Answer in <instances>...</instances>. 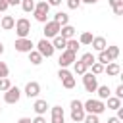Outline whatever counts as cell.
I'll return each mask as SVG.
<instances>
[{
    "label": "cell",
    "instance_id": "cell-1",
    "mask_svg": "<svg viewBox=\"0 0 123 123\" xmlns=\"http://www.w3.org/2000/svg\"><path fill=\"white\" fill-rule=\"evenodd\" d=\"M83 110L85 113H94V115H100L106 111V104L98 98H88L86 102H83Z\"/></svg>",
    "mask_w": 123,
    "mask_h": 123
},
{
    "label": "cell",
    "instance_id": "cell-2",
    "mask_svg": "<svg viewBox=\"0 0 123 123\" xmlns=\"http://www.w3.org/2000/svg\"><path fill=\"white\" fill-rule=\"evenodd\" d=\"M48 12H50V6L46 0H40L38 4H35V10H33V15L38 23H46L48 21Z\"/></svg>",
    "mask_w": 123,
    "mask_h": 123
},
{
    "label": "cell",
    "instance_id": "cell-3",
    "mask_svg": "<svg viewBox=\"0 0 123 123\" xmlns=\"http://www.w3.org/2000/svg\"><path fill=\"white\" fill-rule=\"evenodd\" d=\"M15 35L17 38H29V33H31V21L27 17H19L15 21Z\"/></svg>",
    "mask_w": 123,
    "mask_h": 123
},
{
    "label": "cell",
    "instance_id": "cell-4",
    "mask_svg": "<svg viewBox=\"0 0 123 123\" xmlns=\"http://www.w3.org/2000/svg\"><path fill=\"white\" fill-rule=\"evenodd\" d=\"M58 79L62 81V86L67 88V90H71V88L75 86V77L71 75V71H69L67 67H60V71H58Z\"/></svg>",
    "mask_w": 123,
    "mask_h": 123
},
{
    "label": "cell",
    "instance_id": "cell-5",
    "mask_svg": "<svg viewBox=\"0 0 123 123\" xmlns=\"http://www.w3.org/2000/svg\"><path fill=\"white\" fill-rule=\"evenodd\" d=\"M85 110H83V102L81 100H71V121L73 123H83L85 119Z\"/></svg>",
    "mask_w": 123,
    "mask_h": 123
},
{
    "label": "cell",
    "instance_id": "cell-6",
    "mask_svg": "<svg viewBox=\"0 0 123 123\" xmlns=\"http://www.w3.org/2000/svg\"><path fill=\"white\" fill-rule=\"evenodd\" d=\"M35 50H37L42 58H52V56H54V52H56V50H54V46H52V42H50L48 38H40V40L37 42V48H35Z\"/></svg>",
    "mask_w": 123,
    "mask_h": 123
},
{
    "label": "cell",
    "instance_id": "cell-7",
    "mask_svg": "<svg viewBox=\"0 0 123 123\" xmlns=\"http://www.w3.org/2000/svg\"><path fill=\"white\" fill-rule=\"evenodd\" d=\"M83 86H85L86 92H96V88H98V77L92 75L90 71H86L83 75Z\"/></svg>",
    "mask_w": 123,
    "mask_h": 123
},
{
    "label": "cell",
    "instance_id": "cell-8",
    "mask_svg": "<svg viewBox=\"0 0 123 123\" xmlns=\"http://www.w3.org/2000/svg\"><path fill=\"white\" fill-rule=\"evenodd\" d=\"M13 48H15L17 52H21V54H29L31 50H35V44H33L31 38H15Z\"/></svg>",
    "mask_w": 123,
    "mask_h": 123
},
{
    "label": "cell",
    "instance_id": "cell-9",
    "mask_svg": "<svg viewBox=\"0 0 123 123\" xmlns=\"http://www.w3.org/2000/svg\"><path fill=\"white\" fill-rule=\"evenodd\" d=\"M75 60H77V54H75V52L62 50V54H60V58H58V65H60V67H69Z\"/></svg>",
    "mask_w": 123,
    "mask_h": 123
},
{
    "label": "cell",
    "instance_id": "cell-10",
    "mask_svg": "<svg viewBox=\"0 0 123 123\" xmlns=\"http://www.w3.org/2000/svg\"><path fill=\"white\" fill-rule=\"evenodd\" d=\"M19 98H21V90H19L17 86H13V85L4 92V102H6V104H17Z\"/></svg>",
    "mask_w": 123,
    "mask_h": 123
},
{
    "label": "cell",
    "instance_id": "cell-11",
    "mask_svg": "<svg viewBox=\"0 0 123 123\" xmlns=\"http://www.w3.org/2000/svg\"><path fill=\"white\" fill-rule=\"evenodd\" d=\"M60 29H62V27H60L56 21H52V19L46 21V23H44V38H54V37H58V35H60Z\"/></svg>",
    "mask_w": 123,
    "mask_h": 123
},
{
    "label": "cell",
    "instance_id": "cell-12",
    "mask_svg": "<svg viewBox=\"0 0 123 123\" xmlns=\"http://www.w3.org/2000/svg\"><path fill=\"white\" fill-rule=\"evenodd\" d=\"M23 94H25L27 98H37V96L40 94V85H38L37 81H29V83L25 85V90H23Z\"/></svg>",
    "mask_w": 123,
    "mask_h": 123
},
{
    "label": "cell",
    "instance_id": "cell-13",
    "mask_svg": "<svg viewBox=\"0 0 123 123\" xmlns=\"http://www.w3.org/2000/svg\"><path fill=\"white\" fill-rule=\"evenodd\" d=\"M63 119H65L63 108L62 106H52V110H50V123H63Z\"/></svg>",
    "mask_w": 123,
    "mask_h": 123
},
{
    "label": "cell",
    "instance_id": "cell-14",
    "mask_svg": "<svg viewBox=\"0 0 123 123\" xmlns=\"http://www.w3.org/2000/svg\"><path fill=\"white\" fill-rule=\"evenodd\" d=\"M48 108H50V106H48V102H46V100H42V98H37V100H35V104H33V110H35V113H37V115H44V113L48 111Z\"/></svg>",
    "mask_w": 123,
    "mask_h": 123
},
{
    "label": "cell",
    "instance_id": "cell-15",
    "mask_svg": "<svg viewBox=\"0 0 123 123\" xmlns=\"http://www.w3.org/2000/svg\"><path fill=\"white\" fill-rule=\"evenodd\" d=\"M104 73H108V77H117L121 73V65L117 62H110L108 65H104Z\"/></svg>",
    "mask_w": 123,
    "mask_h": 123
},
{
    "label": "cell",
    "instance_id": "cell-16",
    "mask_svg": "<svg viewBox=\"0 0 123 123\" xmlns=\"http://www.w3.org/2000/svg\"><path fill=\"white\" fill-rule=\"evenodd\" d=\"M0 27H2L4 31H12V29L15 27V19H13L12 15H2V19H0Z\"/></svg>",
    "mask_w": 123,
    "mask_h": 123
},
{
    "label": "cell",
    "instance_id": "cell-17",
    "mask_svg": "<svg viewBox=\"0 0 123 123\" xmlns=\"http://www.w3.org/2000/svg\"><path fill=\"white\" fill-rule=\"evenodd\" d=\"M60 37L65 38V40L75 38V27H73V25H63V27L60 29Z\"/></svg>",
    "mask_w": 123,
    "mask_h": 123
},
{
    "label": "cell",
    "instance_id": "cell-18",
    "mask_svg": "<svg viewBox=\"0 0 123 123\" xmlns=\"http://www.w3.org/2000/svg\"><path fill=\"white\" fill-rule=\"evenodd\" d=\"M90 46H92L96 52H102V50H106L108 42H106V38H104V37H94V38H92V42H90Z\"/></svg>",
    "mask_w": 123,
    "mask_h": 123
},
{
    "label": "cell",
    "instance_id": "cell-19",
    "mask_svg": "<svg viewBox=\"0 0 123 123\" xmlns=\"http://www.w3.org/2000/svg\"><path fill=\"white\" fill-rule=\"evenodd\" d=\"M96 94H98V100H106V98H110L111 96V90H110V86L108 85H98V88H96Z\"/></svg>",
    "mask_w": 123,
    "mask_h": 123
},
{
    "label": "cell",
    "instance_id": "cell-20",
    "mask_svg": "<svg viewBox=\"0 0 123 123\" xmlns=\"http://www.w3.org/2000/svg\"><path fill=\"white\" fill-rule=\"evenodd\" d=\"M52 21H56L60 27H63V25H69V15L65 12H58V13H54V19Z\"/></svg>",
    "mask_w": 123,
    "mask_h": 123
},
{
    "label": "cell",
    "instance_id": "cell-21",
    "mask_svg": "<svg viewBox=\"0 0 123 123\" xmlns=\"http://www.w3.org/2000/svg\"><path fill=\"white\" fill-rule=\"evenodd\" d=\"M50 42H52L54 50H60V52H62V50H65V42H67V40H65V38H62V37L58 35V37H54Z\"/></svg>",
    "mask_w": 123,
    "mask_h": 123
},
{
    "label": "cell",
    "instance_id": "cell-22",
    "mask_svg": "<svg viewBox=\"0 0 123 123\" xmlns=\"http://www.w3.org/2000/svg\"><path fill=\"white\" fill-rule=\"evenodd\" d=\"M92 33H88V31H85V33H81V37H79V44L81 46H90V42H92Z\"/></svg>",
    "mask_w": 123,
    "mask_h": 123
},
{
    "label": "cell",
    "instance_id": "cell-23",
    "mask_svg": "<svg viewBox=\"0 0 123 123\" xmlns=\"http://www.w3.org/2000/svg\"><path fill=\"white\" fill-rule=\"evenodd\" d=\"M79 60H81V62H83V63H85L86 67H90V65H92V63L96 62V56H94L92 52H85V54H83V56H81Z\"/></svg>",
    "mask_w": 123,
    "mask_h": 123
},
{
    "label": "cell",
    "instance_id": "cell-24",
    "mask_svg": "<svg viewBox=\"0 0 123 123\" xmlns=\"http://www.w3.org/2000/svg\"><path fill=\"white\" fill-rule=\"evenodd\" d=\"M73 71H75L77 75H85V73L88 71V67H86L81 60H75V62H73Z\"/></svg>",
    "mask_w": 123,
    "mask_h": 123
},
{
    "label": "cell",
    "instance_id": "cell-25",
    "mask_svg": "<svg viewBox=\"0 0 123 123\" xmlns=\"http://www.w3.org/2000/svg\"><path fill=\"white\" fill-rule=\"evenodd\" d=\"M42 60H44V58H42L37 50H31V52H29V62H31L33 65H40V63H42Z\"/></svg>",
    "mask_w": 123,
    "mask_h": 123
},
{
    "label": "cell",
    "instance_id": "cell-26",
    "mask_svg": "<svg viewBox=\"0 0 123 123\" xmlns=\"http://www.w3.org/2000/svg\"><path fill=\"white\" fill-rule=\"evenodd\" d=\"M79 48H81V44H79L77 38H69V40L65 42V50H69V52H75V54H77Z\"/></svg>",
    "mask_w": 123,
    "mask_h": 123
},
{
    "label": "cell",
    "instance_id": "cell-27",
    "mask_svg": "<svg viewBox=\"0 0 123 123\" xmlns=\"http://www.w3.org/2000/svg\"><path fill=\"white\" fill-rule=\"evenodd\" d=\"M106 54L110 56L111 62H115L117 56H119V46H106Z\"/></svg>",
    "mask_w": 123,
    "mask_h": 123
},
{
    "label": "cell",
    "instance_id": "cell-28",
    "mask_svg": "<svg viewBox=\"0 0 123 123\" xmlns=\"http://www.w3.org/2000/svg\"><path fill=\"white\" fill-rule=\"evenodd\" d=\"M108 100V110H117V108H121V100L119 98H115V96H110V98H106Z\"/></svg>",
    "mask_w": 123,
    "mask_h": 123
},
{
    "label": "cell",
    "instance_id": "cell-29",
    "mask_svg": "<svg viewBox=\"0 0 123 123\" xmlns=\"http://www.w3.org/2000/svg\"><path fill=\"white\" fill-rule=\"evenodd\" d=\"M21 10L25 13H33L35 10V0H21Z\"/></svg>",
    "mask_w": 123,
    "mask_h": 123
},
{
    "label": "cell",
    "instance_id": "cell-30",
    "mask_svg": "<svg viewBox=\"0 0 123 123\" xmlns=\"http://www.w3.org/2000/svg\"><path fill=\"white\" fill-rule=\"evenodd\" d=\"M96 62H98V63H102V65H108L111 60H110V56L106 54V50H102V52H98V58H96Z\"/></svg>",
    "mask_w": 123,
    "mask_h": 123
},
{
    "label": "cell",
    "instance_id": "cell-31",
    "mask_svg": "<svg viewBox=\"0 0 123 123\" xmlns=\"http://www.w3.org/2000/svg\"><path fill=\"white\" fill-rule=\"evenodd\" d=\"M90 73L98 77L100 73H104V65H102V63H98V62H94V63L90 65Z\"/></svg>",
    "mask_w": 123,
    "mask_h": 123
},
{
    "label": "cell",
    "instance_id": "cell-32",
    "mask_svg": "<svg viewBox=\"0 0 123 123\" xmlns=\"http://www.w3.org/2000/svg\"><path fill=\"white\" fill-rule=\"evenodd\" d=\"M12 86V81L8 79V77H4V79H0V92H6L8 88Z\"/></svg>",
    "mask_w": 123,
    "mask_h": 123
},
{
    "label": "cell",
    "instance_id": "cell-33",
    "mask_svg": "<svg viewBox=\"0 0 123 123\" xmlns=\"http://www.w3.org/2000/svg\"><path fill=\"white\" fill-rule=\"evenodd\" d=\"M83 123H100V117L94 115V113H86L85 119H83Z\"/></svg>",
    "mask_w": 123,
    "mask_h": 123
},
{
    "label": "cell",
    "instance_id": "cell-34",
    "mask_svg": "<svg viewBox=\"0 0 123 123\" xmlns=\"http://www.w3.org/2000/svg\"><path fill=\"white\" fill-rule=\"evenodd\" d=\"M10 75V67L4 63V62H0V79H4V77H8Z\"/></svg>",
    "mask_w": 123,
    "mask_h": 123
},
{
    "label": "cell",
    "instance_id": "cell-35",
    "mask_svg": "<svg viewBox=\"0 0 123 123\" xmlns=\"http://www.w3.org/2000/svg\"><path fill=\"white\" fill-rule=\"evenodd\" d=\"M81 6V0H67V8L69 10H77Z\"/></svg>",
    "mask_w": 123,
    "mask_h": 123
},
{
    "label": "cell",
    "instance_id": "cell-36",
    "mask_svg": "<svg viewBox=\"0 0 123 123\" xmlns=\"http://www.w3.org/2000/svg\"><path fill=\"white\" fill-rule=\"evenodd\" d=\"M115 98L123 100V85H117V88H115Z\"/></svg>",
    "mask_w": 123,
    "mask_h": 123
},
{
    "label": "cell",
    "instance_id": "cell-37",
    "mask_svg": "<svg viewBox=\"0 0 123 123\" xmlns=\"http://www.w3.org/2000/svg\"><path fill=\"white\" fill-rule=\"evenodd\" d=\"M111 10H113V13H115V15H123V4H119V6L111 8Z\"/></svg>",
    "mask_w": 123,
    "mask_h": 123
},
{
    "label": "cell",
    "instance_id": "cell-38",
    "mask_svg": "<svg viewBox=\"0 0 123 123\" xmlns=\"http://www.w3.org/2000/svg\"><path fill=\"white\" fill-rule=\"evenodd\" d=\"M8 8H10V6H8V0H0V13H4Z\"/></svg>",
    "mask_w": 123,
    "mask_h": 123
},
{
    "label": "cell",
    "instance_id": "cell-39",
    "mask_svg": "<svg viewBox=\"0 0 123 123\" xmlns=\"http://www.w3.org/2000/svg\"><path fill=\"white\" fill-rule=\"evenodd\" d=\"M31 123H46V119H44V115H37L35 119H31Z\"/></svg>",
    "mask_w": 123,
    "mask_h": 123
},
{
    "label": "cell",
    "instance_id": "cell-40",
    "mask_svg": "<svg viewBox=\"0 0 123 123\" xmlns=\"http://www.w3.org/2000/svg\"><path fill=\"white\" fill-rule=\"evenodd\" d=\"M108 4H110L111 8H115V6H119V4H123V0H108Z\"/></svg>",
    "mask_w": 123,
    "mask_h": 123
},
{
    "label": "cell",
    "instance_id": "cell-41",
    "mask_svg": "<svg viewBox=\"0 0 123 123\" xmlns=\"http://www.w3.org/2000/svg\"><path fill=\"white\" fill-rule=\"evenodd\" d=\"M48 2V6H60L62 4V0H46Z\"/></svg>",
    "mask_w": 123,
    "mask_h": 123
},
{
    "label": "cell",
    "instance_id": "cell-42",
    "mask_svg": "<svg viewBox=\"0 0 123 123\" xmlns=\"http://www.w3.org/2000/svg\"><path fill=\"white\" fill-rule=\"evenodd\" d=\"M21 0H8V6H19Z\"/></svg>",
    "mask_w": 123,
    "mask_h": 123
},
{
    "label": "cell",
    "instance_id": "cell-43",
    "mask_svg": "<svg viewBox=\"0 0 123 123\" xmlns=\"http://www.w3.org/2000/svg\"><path fill=\"white\" fill-rule=\"evenodd\" d=\"M17 123H31V119H29V117H19Z\"/></svg>",
    "mask_w": 123,
    "mask_h": 123
},
{
    "label": "cell",
    "instance_id": "cell-44",
    "mask_svg": "<svg viewBox=\"0 0 123 123\" xmlns=\"http://www.w3.org/2000/svg\"><path fill=\"white\" fill-rule=\"evenodd\" d=\"M108 123H121V121H119L117 117H110V119H108Z\"/></svg>",
    "mask_w": 123,
    "mask_h": 123
},
{
    "label": "cell",
    "instance_id": "cell-45",
    "mask_svg": "<svg viewBox=\"0 0 123 123\" xmlns=\"http://www.w3.org/2000/svg\"><path fill=\"white\" fill-rule=\"evenodd\" d=\"M98 0H81V4H96Z\"/></svg>",
    "mask_w": 123,
    "mask_h": 123
},
{
    "label": "cell",
    "instance_id": "cell-46",
    "mask_svg": "<svg viewBox=\"0 0 123 123\" xmlns=\"http://www.w3.org/2000/svg\"><path fill=\"white\" fill-rule=\"evenodd\" d=\"M2 54H4V44L0 42V56H2Z\"/></svg>",
    "mask_w": 123,
    "mask_h": 123
},
{
    "label": "cell",
    "instance_id": "cell-47",
    "mask_svg": "<svg viewBox=\"0 0 123 123\" xmlns=\"http://www.w3.org/2000/svg\"><path fill=\"white\" fill-rule=\"evenodd\" d=\"M0 113H2V108H0Z\"/></svg>",
    "mask_w": 123,
    "mask_h": 123
},
{
    "label": "cell",
    "instance_id": "cell-48",
    "mask_svg": "<svg viewBox=\"0 0 123 123\" xmlns=\"http://www.w3.org/2000/svg\"><path fill=\"white\" fill-rule=\"evenodd\" d=\"M0 19H2V15H0Z\"/></svg>",
    "mask_w": 123,
    "mask_h": 123
}]
</instances>
